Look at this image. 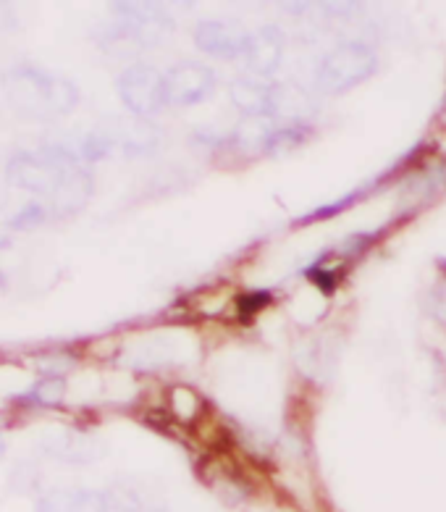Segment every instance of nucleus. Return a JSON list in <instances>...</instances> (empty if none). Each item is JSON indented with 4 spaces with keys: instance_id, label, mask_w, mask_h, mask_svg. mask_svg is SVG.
<instances>
[{
    "instance_id": "0eeeda50",
    "label": "nucleus",
    "mask_w": 446,
    "mask_h": 512,
    "mask_svg": "<svg viewBox=\"0 0 446 512\" xmlns=\"http://www.w3.org/2000/svg\"><path fill=\"white\" fill-rule=\"evenodd\" d=\"M197 50L216 61H242L250 32L231 19H203L192 32Z\"/></svg>"
},
{
    "instance_id": "6ab92c4d",
    "label": "nucleus",
    "mask_w": 446,
    "mask_h": 512,
    "mask_svg": "<svg viewBox=\"0 0 446 512\" xmlns=\"http://www.w3.org/2000/svg\"><path fill=\"white\" fill-rule=\"evenodd\" d=\"M6 455V439H3V436H0V457Z\"/></svg>"
},
{
    "instance_id": "dca6fc26",
    "label": "nucleus",
    "mask_w": 446,
    "mask_h": 512,
    "mask_svg": "<svg viewBox=\"0 0 446 512\" xmlns=\"http://www.w3.org/2000/svg\"><path fill=\"white\" fill-rule=\"evenodd\" d=\"M315 6L331 19H352L363 6V0H315Z\"/></svg>"
},
{
    "instance_id": "423d86ee",
    "label": "nucleus",
    "mask_w": 446,
    "mask_h": 512,
    "mask_svg": "<svg viewBox=\"0 0 446 512\" xmlns=\"http://www.w3.org/2000/svg\"><path fill=\"white\" fill-rule=\"evenodd\" d=\"M121 22L140 27L158 45L174 29V8L189 6L192 0H108Z\"/></svg>"
},
{
    "instance_id": "f257e3e1",
    "label": "nucleus",
    "mask_w": 446,
    "mask_h": 512,
    "mask_svg": "<svg viewBox=\"0 0 446 512\" xmlns=\"http://www.w3.org/2000/svg\"><path fill=\"white\" fill-rule=\"evenodd\" d=\"M3 92L11 111L27 121H58L79 106V87L61 74L37 66H16L3 77Z\"/></svg>"
},
{
    "instance_id": "9d476101",
    "label": "nucleus",
    "mask_w": 446,
    "mask_h": 512,
    "mask_svg": "<svg viewBox=\"0 0 446 512\" xmlns=\"http://www.w3.org/2000/svg\"><path fill=\"white\" fill-rule=\"evenodd\" d=\"M315 92H307L297 82H273L271 119L279 124H310L315 116Z\"/></svg>"
},
{
    "instance_id": "2eb2a0df",
    "label": "nucleus",
    "mask_w": 446,
    "mask_h": 512,
    "mask_svg": "<svg viewBox=\"0 0 446 512\" xmlns=\"http://www.w3.org/2000/svg\"><path fill=\"white\" fill-rule=\"evenodd\" d=\"M50 208L42 200H32L21 211H16L14 216L8 218V229L11 232H35L40 226H45L50 221Z\"/></svg>"
},
{
    "instance_id": "20e7f679",
    "label": "nucleus",
    "mask_w": 446,
    "mask_h": 512,
    "mask_svg": "<svg viewBox=\"0 0 446 512\" xmlns=\"http://www.w3.org/2000/svg\"><path fill=\"white\" fill-rule=\"evenodd\" d=\"M116 90H119L126 111L140 119H153L168 106L166 74H161L153 64L137 61V64L126 66L116 79Z\"/></svg>"
},
{
    "instance_id": "4468645a",
    "label": "nucleus",
    "mask_w": 446,
    "mask_h": 512,
    "mask_svg": "<svg viewBox=\"0 0 446 512\" xmlns=\"http://www.w3.org/2000/svg\"><path fill=\"white\" fill-rule=\"evenodd\" d=\"M66 397V381L61 376H45L35 386H29L21 400L37 407H56Z\"/></svg>"
},
{
    "instance_id": "6e6552de",
    "label": "nucleus",
    "mask_w": 446,
    "mask_h": 512,
    "mask_svg": "<svg viewBox=\"0 0 446 512\" xmlns=\"http://www.w3.org/2000/svg\"><path fill=\"white\" fill-rule=\"evenodd\" d=\"M98 132L103 134L113 153L124 155H150L161 148V129L150 119L129 116V119H111L100 124Z\"/></svg>"
},
{
    "instance_id": "a211bd4d",
    "label": "nucleus",
    "mask_w": 446,
    "mask_h": 512,
    "mask_svg": "<svg viewBox=\"0 0 446 512\" xmlns=\"http://www.w3.org/2000/svg\"><path fill=\"white\" fill-rule=\"evenodd\" d=\"M16 29L14 0H0V35H8Z\"/></svg>"
},
{
    "instance_id": "f3484780",
    "label": "nucleus",
    "mask_w": 446,
    "mask_h": 512,
    "mask_svg": "<svg viewBox=\"0 0 446 512\" xmlns=\"http://www.w3.org/2000/svg\"><path fill=\"white\" fill-rule=\"evenodd\" d=\"M276 6L284 11L286 16H292V19H302V16H307L315 6V0H273Z\"/></svg>"
},
{
    "instance_id": "f03ea898",
    "label": "nucleus",
    "mask_w": 446,
    "mask_h": 512,
    "mask_svg": "<svg viewBox=\"0 0 446 512\" xmlns=\"http://www.w3.org/2000/svg\"><path fill=\"white\" fill-rule=\"evenodd\" d=\"M79 166H84V161L79 158L77 145L48 142L35 150H16L6 163V182L50 205Z\"/></svg>"
},
{
    "instance_id": "1a4fd4ad",
    "label": "nucleus",
    "mask_w": 446,
    "mask_h": 512,
    "mask_svg": "<svg viewBox=\"0 0 446 512\" xmlns=\"http://www.w3.org/2000/svg\"><path fill=\"white\" fill-rule=\"evenodd\" d=\"M286 53V35L276 24H265V27L250 32V43L244 50V69L250 77L265 79L271 82L279 74L281 64H284Z\"/></svg>"
},
{
    "instance_id": "9b49d317",
    "label": "nucleus",
    "mask_w": 446,
    "mask_h": 512,
    "mask_svg": "<svg viewBox=\"0 0 446 512\" xmlns=\"http://www.w3.org/2000/svg\"><path fill=\"white\" fill-rule=\"evenodd\" d=\"M35 512H111V502L103 491L84 486L50 489L37 499Z\"/></svg>"
},
{
    "instance_id": "f8f14e48",
    "label": "nucleus",
    "mask_w": 446,
    "mask_h": 512,
    "mask_svg": "<svg viewBox=\"0 0 446 512\" xmlns=\"http://www.w3.org/2000/svg\"><path fill=\"white\" fill-rule=\"evenodd\" d=\"M271 92L273 82L242 74V77L231 79L229 100L242 116H268L271 113Z\"/></svg>"
},
{
    "instance_id": "aec40b11",
    "label": "nucleus",
    "mask_w": 446,
    "mask_h": 512,
    "mask_svg": "<svg viewBox=\"0 0 446 512\" xmlns=\"http://www.w3.org/2000/svg\"><path fill=\"white\" fill-rule=\"evenodd\" d=\"M142 512H168V510H142Z\"/></svg>"
},
{
    "instance_id": "ddd939ff",
    "label": "nucleus",
    "mask_w": 446,
    "mask_h": 512,
    "mask_svg": "<svg viewBox=\"0 0 446 512\" xmlns=\"http://www.w3.org/2000/svg\"><path fill=\"white\" fill-rule=\"evenodd\" d=\"M45 452L63 463H95L103 457V444L95 436L79 434V431H63V434L45 439Z\"/></svg>"
},
{
    "instance_id": "39448f33",
    "label": "nucleus",
    "mask_w": 446,
    "mask_h": 512,
    "mask_svg": "<svg viewBox=\"0 0 446 512\" xmlns=\"http://www.w3.org/2000/svg\"><path fill=\"white\" fill-rule=\"evenodd\" d=\"M216 71L200 61H179L166 71V100L174 108L200 106L216 95Z\"/></svg>"
},
{
    "instance_id": "7ed1b4c3",
    "label": "nucleus",
    "mask_w": 446,
    "mask_h": 512,
    "mask_svg": "<svg viewBox=\"0 0 446 512\" xmlns=\"http://www.w3.org/2000/svg\"><path fill=\"white\" fill-rule=\"evenodd\" d=\"M378 69V53L368 43L349 40L328 50L315 69L313 92L323 98H336L368 82Z\"/></svg>"
}]
</instances>
